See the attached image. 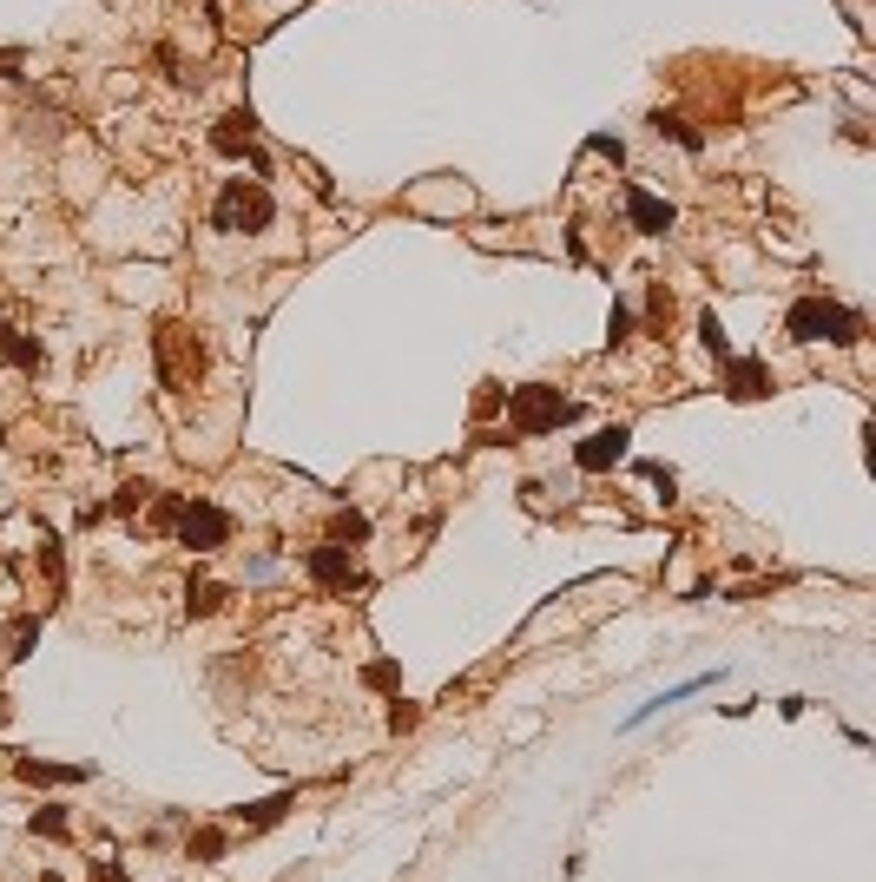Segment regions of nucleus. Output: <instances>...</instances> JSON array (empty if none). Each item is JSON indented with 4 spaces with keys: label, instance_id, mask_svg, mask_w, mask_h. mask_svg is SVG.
I'll use <instances>...</instances> for the list:
<instances>
[{
    "label": "nucleus",
    "instance_id": "1",
    "mask_svg": "<svg viewBox=\"0 0 876 882\" xmlns=\"http://www.w3.org/2000/svg\"><path fill=\"white\" fill-rule=\"evenodd\" d=\"M784 330H791L797 343H837V349H850V343H863V316L844 310V303H824V297H797L791 316H784Z\"/></svg>",
    "mask_w": 876,
    "mask_h": 882
},
{
    "label": "nucleus",
    "instance_id": "2",
    "mask_svg": "<svg viewBox=\"0 0 876 882\" xmlns=\"http://www.w3.org/2000/svg\"><path fill=\"white\" fill-rule=\"evenodd\" d=\"M560 422H574V402L560 389H514V402H508V428L514 435H547V428H560Z\"/></svg>",
    "mask_w": 876,
    "mask_h": 882
},
{
    "label": "nucleus",
    "instance_id": "3",
    "mask_svg": "<svg viewBox=\"0 0 876 882\" xmlns=\"http://www.w3.org/2000/svg\"><path fill=\"white\" fill-rule=\"evenodd\" d=\"M218 231H264V224L277 218V205H271V191L264 185H244V178H231V185L218 191Z\"/></svg>",
    "mask_w": 876,
    "mask_h": 882
},
{
    "label": "nucleus",
    "instance_id": "4",
    "mask_svg": "<svg viewBox=\"0 0 876 882\" xmlns=\"http://www.w3.org/2000/svg\"><path fill=\"white\" fill-rule=\"evenodd\" d=\"M198 369H205V356H198L192 330H185V323H165V330H159V376H165V389H192Z\"/></svg>",
    "mask_w": 876,
    "mask_h": 882
},
{
    "label": "nucleus",
    "instance_id": "5",
    "mask_svg": "<svg viewBox=\"0 0 876 882\" xmlns=\"http://www.w3.org/2000/svg\"><path fill=\"white\" fill-rule=\"evenodd\" d=\"M178 540L192 553H211L231 540V514H224L218 501H185V514H178Z\"/></svg>",
    "mask_w": 876,
    "mask_h": 882
},
{
    "label": "nucleus",
    "instance_id": "6",
    "mask_svg": "<svg viewBox=\"0 0 876 882\" xmlns=\"http://www.w3.org/2000/svg\"><path fill=\"white\" fill-rule=\"evenodd\" d=\"M310 580L330 586V593H343V586L363 580V567H356V553H350V547H317V553H310Z\"/></svg>",
    "mask_w": 876,
    "mask_h": 882
},
{
    "label": "nucleus",
    "instance_id": "7",
    "mask_svg": "<svg viewBox=\"0 0 876 882\" xmlns=\"http://www.w3.org/2000/svg\"><path fill=\"white\" fill-rule=\"evenodd\" d=\"M626 441H633V435H626V428L613 422V428H600V435H587V441H580V448H574V461H580L587 474H600V468H613V461L626 455Z\"/></svg>",
    "mask_w": 876,
    "mask_h": 882
},
{
    "label": "nucleus",
    "instance_id": "8",
    "mask_svg": "<svg viewBox=\"0 0 876 882\" xmlns=\"http://www.w3.org/2000/svg\"><path fill=\"white\" fill-rule=\"evenodd\" d=\"M626 218H633V231H646V237H659V231H672V205L666 198H653V191H626Z\"/></svg>",
    "mask_w": 876,
    "mask_h": 882
},
{
    "label": "nucleus",
    "instance_id": "9",
    "mask_svg": "<svg viewBox=\"0 0 876 882\" xmlns=\"http://www.w3.org/2000/svg\"><path fill=\"white\" fill-rule=\"evenodd\" d=\"M27 784H86L93 777V764H40V757H20L14 764Z\"/></svg>",
    "mask_w": 876,
    "mask_h": 882
},
{
    "label": "nucleus",
    "instance_id": "10",
    "mask_svg": "<svg viewBox=\"0 0 876 882\" xmlns=\"http://www.w3.org/2000/svg\"><path fill=\"white\" fill-rule=\"evenodd\" d=\"M284 810H290V790H277V797H264V804H244V810H238V823H244V830H271Z\"/></svg>",
    "mask_w": 876,
    "mask_h": 882
},
{
    "label": "nucleus",
    "instance_id": "11",
    "mask_svg": "<svg viewBox=\"0 0 876 882\" xmlns=\"http://www.w3.org/2000/svg\"><path fill=\"white\" fill-rule=\"evenodd\" d=\"M765 389H771L765 363H751V356H745V363H732V395H738V402H751V395H765Z\"/></svg>",
    "mask_w": 876,
    "mask_h": 882
},
{
    "label": "nucleus",
    "instance_id": "12",
    "mask_svg": "<svg viewBox=\"0 0 876 882\" xmlns=\"http://www.w3.org/2000/svg\"><path fill=\"white\" fill-rule=\"evenodd\" d=\"M653 132H672V139H679L685 145V152H699V132H692V126H685V119H679V112H653Z\"/></svg>",
    "mask_w": 876,
    "mask_h": 882
},
{
    "label": "nucleus",
    "instance_id": "13",
    "mask_svg": "<svg viewBox=\"0 0 876 882\" xmlns=\"http://www.w3.org/2000/svg\"><path fill=\"white\" fill-rule=\"evenodd\" d=\"M33 639H40V619H14V632H7V659H27Z\"/></svg>",
    "mask_w": 876,
    "mask_h": 882
},
{
    "label": "nucleus",
    "instance_id": "14",
    "mask_svg": "<svg viewBox=\"0 0 876 882\" xmlns=\"http://www.w3.org/2000/svg\"><path fill=\"white\" fill-rule=\"evenodd\" d=\"M224 843H231L224 830H192V856H198V863H218V856H224Z\"/></svg>",
    "mask_w": 876,
    "mask_h": 882
},
{
    "label": "nucleus",
    "instance_id": "15",
    "mask_svg": "<svg viewBox=\"0 0 876 882\" xmlns=\"http://www.w3.org/2000/svg\"><path fill=\"white\" fill-rule=\"evenodd\" d=\"M330 534H336V540H363V534H369V520L356 514V507H343V514L330 520Z\"/></svg>",
    "mask_w": 876,
    "mask_h": 882
},
{
    "label": "nucleus",
    "instance_id": "16",
    "mask_svg": "<svg viewBox=\"0 0 876 882\" xmlns=\"http://www.w3.org/2000/svg\"><path fill=\"white\" fill-rule=\"evenodd\" d=\"M218 599H224V586H192V593H185V606L205 619V613H218Z\"/></svg>",
    "mask_w": 876,
    "mask_h": 882
},
{
    "label": "nucleus",
    "instance_id": "17",
    "mask_svg": "<svg viewBox=\"0 0 876 882\" xmlns=\"http://www.w3.org/2000/svg\"><path fill=\"white\" fill-rule=\"evenodd\" d=\"M7 356H14L20 369H40V343H27V336H7Z\"/></svg>",
    "mask_w": 876,
    "mask_h": 882
},
{
    "label": "nucleus",
    "instance_id": "18",
    "mask_svg": "<svg viewBox=\"0 0 876 882\" xmlns=\"http://www.w3.org/2000/svg\"><path fill=\"white\" fill-rule=\"evenodd\" d=\"M33 830H40V836H66V810H60V804L40 810V817H33Z\"/></svg>",
    "mask_w": 876,
    "mask_h": 882
},
{
    "label": "nucleus",
    "instance_id": "19",
    "mask_svg": "<svg viewBox=\"0 0 876 882\" xmlns=\"http://www.w3.org/2000/svg\"><path fill=\"white\" fill-rule=\"evenodd\" d=\"M145 494H152V488H145V481H132V488H119V494H112V507H119V514H132V507H139Z\"/></svg>",
    "mask_w": 876,
    "mask_h": 882
},
{
    "label": "nucleus",
    "instance_id": "20",
    "mask_svg": "<svg viewBox=\"0 0 876 882\" xmlns=\"http://www.w3.org/2000/svg\"><path fill=\"white\" fill-rule=\"evenodd\" d=\"M626 330H633V310H626V303H613V343H626Z\"/></svg>",
    "mask_w": 876,
    "mask_h": 882
},
{
    "label": "nucleus",
    "instance_id": "21",
    "mask_svg": "<svg viewBox=\"0 0 876 882\" xmlns=\"http://www.w3.org/2000/svg\"><path fill=\"white\" fill-rule=\"evenodd\" d=\"M40 882H60V876H40Z\"/></svg>",
    "mask_w": 876,
    "mask_h": 882
}]
</instances>
